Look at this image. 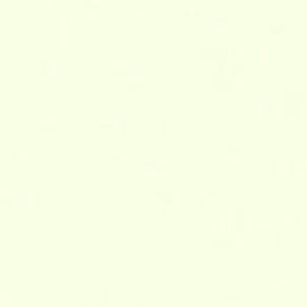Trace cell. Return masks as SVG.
Segmentation results:
<instances>
[{
    "label": "cell",
    "instance_id": "1",
    "mask_svg": "<svg viewBox=\"0 0 307 307\" xmlns=\"http://www.w3.org/2000/svg\"><path fill=\"white\" fill-rule=\"evenodd\" d=\"M45 2H54V0H45Z\"/></svg>",
    "mask_w": 307,
    "mask_h": 307
}]
</instances>
